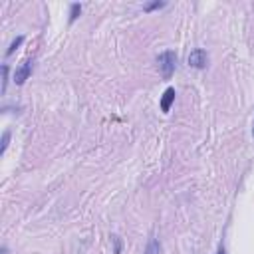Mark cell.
<instances>
[{
    "label": "cell",
    "mask_w": 254,
    "mask_h": 254,
    "mask_svg": "<svg viewBox=\"0 0 254 254\" xmlns=\"http://www.w3.org/2000/svg\"><path fill=\"white\" fill-rule=\"evenodd\" d=\"M157 67H159L163 79H171V75L175 73V67H177V54L173 50L161 52L157 56Z\"/></svg>",
    "instance_id": "6da1fadb"
},
{
    "label": "cell",
    "mask_w": 254,
    "mask_h": 254,
    "mask_svg": "<svg viewBox=\"0 0 254 254\" xmlns=\"http://www.w3.org/2000/svg\"><path fill=\"white\" fill-rule=\"evenodd\" d=\"M206 64H208V56H206V52H204L202 48H194V50L189 54V65H190V67L202 69V67H206Z\"/></svg>",
    "instance_id": "7a4b0ae2"
},
{
    "label": "cell",
    "mask_w": 254,
    "mask_h": 254,
    "mask_svg": "<svg viewBox=\"0 0 254 254\" xmlns=\"http://www.w3.org/2000/svg\"><path fill=\"white\" fill-rule=\"evenodd\" d=\"M30 73H32V58H26V60L22 62V65L14 71V81H16V85H22V83L30 77Z\"/></svg>",
    "instance_id": "3957f363"
},
{
    "label": "cell",
    "mask_w": 254,
    "mask_h": 254,
    "mask_svg": "<svg viewBox=\"0 0 254 254\" xmlns=\"http://www.w3.org/2000/svg\"><path fill=\"white\" fill-rule=\"evenodd\" d=\"M175 89L173 87H167L165 89V93H163V97H161V109H163V113H169L171 111V105H173V101H175Z\"/></svg>",
    "instance_id": "277c9868"
},
{
    "label": "cell",
    "mask_w": 254,
    "mask_h": 254,
    "mask_svg": "<svg viewBox=\"0 0 254 254\" xmlns=\"http://www.w3.org/2000/svg\"><path fill=\"white\" fill-rule=\"evenodd\" d=\"M79 12H81V4H71V8H69V24L77 20Z\"/></svg>",
    "instance_id": "5b68a950"
},
{
    "label": "cell",
    "mask_w": 254,
    "mask_h": 254,
    "mask_svg": "<svg viewBox=\"0 0 254 254\" xmlns=\"http://www.w3.org/2000/svg\"><path fill=\"white\" fill-rule=\"evenodd\" d=\"M22 42H24V36H18V38H16V40L10 44V48L6 50V56H12V54H14V52L20 48V44H22Z\"/></svg>",
    "instance_id": "8992f818"
},
{
    "label": "cell",
    "mask_w": 254,
    "mask_h": 254,
    "mask_svg": "<svg viewBox=\"0 0 254 254\" xmlns=\"http://www.w3.org/2000/svg\"><path fill=\"white\" fill-rule=\"evenodd\" d=\"M159 242L157 240H151L149 242V246H147V250H145V254H159Z\"/></svg>",
    "instance_id": "52a82bcc"
},
{
    "label": "cell",
    "mask_w": 254,
    "mask_h": 254,
    "mask_svg": "<svg viewBox=\"0 0 254 254\" xmlns=\"http://www.w3.org/2000/svg\"><path fill=\"white\" fill-rule=\"evenodd\" d=\"M8 141H10V131H4L2 133V145H0V155H4L6 147H8Z\"/></svg>",
    "instance_id": "ba28073f"
},
{
    "label": "cell",
    "mask_w": 254,
    "mask_h": 254,
    "mask_svg": "<svg viewBox=\"0 0 254 254\" xmlns=\"http://www.w3.org/2000/svg\"><path fill=\"white\" fill-rule=\"evenodd\" d=\"M6 85H8V65L4 64L2 65V93L6 91Z\"/></svg>",
    "instance_id": "9c48e42d"
},
{
    "label": "cell",
    "mask_w": 254,
    "mask_h": 254,
    "mask_svg": "<svg viewBox=\"0 0 254 254\" xmlns=\"http://www.w3.org/2000/svg\"><path fill=\"white\" fill-rule=\"evenodd\" d=\"M165 2H153V4H147L145 6V12H151V10H157V8H163Z\"/></svg>",
    "instance_id": "30bf717a"
},
{
    "label": "cell",
    "mask_w": 254,
    "mask_h": 254,
    "mask_svg": "<svg viewBox=\"0 0 254 254\" xmlns=\"http://www.w3.org/2000/svg\"><path fill=\"white\" fill-rule=\"evenodd\" d=\"M111 240L115 242V250H113V254H119V252H121V240H119V236H111Z\"/></svg>",
    "instance_id": "8fae6325"
},
{
    "label": "cell",
    "mask_w": 254,
    "mask_h": 254,
    "mask_svg": "<svg viewBox=\"0 0 254 254\" xmlns=\"http://www.w3.org/2000/svg\"><path fill=\"white\" fill-rule=\"evenodd\" d=\"M216 254H226V250H224V246H220V248H218V252H216Z\"/></svg>",
    "instance_id": "7c38bea8"
},
{
    "label": "cell",
    "mask_w": 254,
    "mask_h": 254,
    "mask_svg": "<svg viewBox=\"0 0 254 254\" xmlns=\"http://www.w3.org/2000/svg\"><path fill=\"white\" fill-rule=\"evenodd\" d=\"M2 254H8V248L6 246H2Z\"/></svg>",
    "instance_id": "4fadbf2b"
},
{
    "label": "cell",
    "mask_w": 254,
    "mask_h": 254,
    "mask_svg": "<svg viewBox=\"0 0 254 254\" xmlns=\"http://www.w3.org/2000/svg\"><path fill=\"white\" fill-rule=\"evenodd\" d=\"M252 137H254V125H252Z\"/></svg>",
    "instance_id": "5bb4252c"
}]
</instances>
